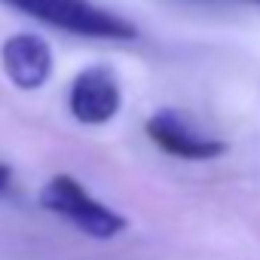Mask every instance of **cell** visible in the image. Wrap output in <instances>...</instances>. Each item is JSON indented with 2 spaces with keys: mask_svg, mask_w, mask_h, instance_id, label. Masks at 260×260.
Returning a JSON list of instances; mask_svg holds the SVG:
<instances>
[{
  "mask_svg": "<svg viewBox=\"0 0 260 260\" xmlns=\"http://www.w3.org/2000/svg\"><path fill=\"white\" fill-rule=\"evenodd\" d=\"M4 4L22 10L25 16L49 28L68 31L77 37H92V40H135L138 37V28L128 19L92 4V0H4Z\"/></svg>",
  "mask_w": 260,
  "mask_h": 260,
  "instance_id": "cell-1",
  "label": "cell"
},
{
  "mask_svg": "<svg viewBox=\"0 0 260 260\" xmlns=\"http://www.w3.org/2000/svg\"><path fill=\"white\" fill-rule=\"evenodd\" d=\"M40 205L49 214L64 217L71 226H77L80 233H86L92 239H116L128 226V220L119 211H113L110 205H104L101 199H95L71 175L49 178L46 187L40 190Z\"/></svg>",
  "mask_w": 260,
  "mask_h": 260,
  "instance_id": "cell-2",
  "label": "cell"
},
{
  "mask_svg": "<svg viewBox=\"0 0 260 260\" xmlns=\"http://www.w3.org/2000/svg\"><path fill=\"white\" fill-rule=\"evenodd\" d=\"M147 135L159 150L187 162H208L226 153V144L220 138L205 132L202 125L193 122V116L175 107H162L147 119Z\"/></svg>",
  "mask_w": 260,
  "mask_h": 260,
  "instance_id": "cell-3",
  "label": "cell"
},
{
  "mask_svg": "<svg viewBox=\"0 0 260 260\" xmlns=\"http://www.w3.org/2000/svg\"><path fill=\"white\" fill-rule=\"evenodd\" d=\"M122 107V86L110 64L83 68L68 89V110L83 125H104Z\"/></svg>",
  "mask_w": 260,
  "mask_h": 260,
  "instance_id": "cell-4",
  "label": "cell"
},
{
  "mask_svg": "<svg viewBox=\"0 0 260 260\" xmlns=\"http://www.w3.org/2000/svg\"><path fill=\"white\" fill-rule=\"evenodd\" d=\"M0 61H4L7 80L22 92L43 89L52 77V46L37 34L7 37L0 46Z\"/></svg>",
  "mask_w": 260,
  "mask_h": 260,
  "instance_id": "cell-5",
  "label": "cell"
},
{
  "mask_svg": "<svg viewBox=\"0 0 260 260\" xmlns=\"http://www.w3.org/2000/svg\"><path fill=\"white\" fill-rule=\"evenodd\" d=\"M10 187V169L4 166V162H0V193H4Z\"/></svg>",
  "mask_w": 260,
  "mask_h": 260,
  "instance_id": "cell-6",
  "label": "cell"
},
{
  "mask_svg": "<svg viewBox=\"0 0 260 260\" xmlns=\"http://www.w3.org/2000/svg\"><path fill=\"white\" fill-rule=\"evenodd\" d=\"M254 4H260V0H254Z\"/></svg>",
  "mask_w": 260,
  "mask_h": 260,
  "instance_id": "cell-7",
  "label": "cell"
}]
</instances>
